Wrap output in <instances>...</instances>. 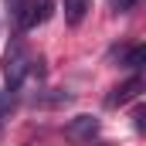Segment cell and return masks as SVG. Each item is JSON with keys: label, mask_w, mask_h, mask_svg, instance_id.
I'll return each instance as SVG.
<instances>
[{"label": "cell", "mask_w": 146, "mask_h": 146, "mask_svg": "<svg viewBox=\"0 0 146 146\" xmlns=\"http://www.w3.org/2000/svg\"><path fill=\"white\" fill-rule=\"evenodd\" d=\"M31 65H34V61H31L24 41L14 37L10 48H7V54H3V78H7V88H17V85L24 82V75L31 72Z\"/></svg>", "instance_id": "1"}, {"label": "cell", "mask_w": 146, "mask_h": 146, "mask_svg": "<svg viewBox=\"0 0 146 146\" xmlns=\"http://www.w3.org/2000/svg\"><path fill=\"white\" fill-rule=\"evenodd\" d=\"M14 17L24 31H31L51 17V0H14Z\"/></svg>", "instance_id": "2"}, {"label": "cell", "mask_w": 146, "mask_h": 146, "mask_svg": "<svg viewBox=\"0 0 146 146\" xmlns=\"http://www.w3.org/2000/svg\"><path fill=\"white\" fill-rule=\"evenodd\" d=\"M95 133H99V119L95 115H75L72 122L65 126V136L75 139V143H88Z\"/></svg>", "instance_id": "3"}, {"label": "cell", "mask_w": 146, "mask_h": 146, "mask_svg": "<svg viewBox=\"0 0 146 146\" xmlns=\"http://www.w3.org/2000/svg\"><path fill=\"white\" fill-rule=\"evenodd\" d=\"M139 88H143V78H139V75H133L122 88H115V95H109V106H122V102L136 99V95H139Z\"/></svg>", "instance_id": "4"}, {"label": "cell", "mask_w": 146, "mask_h": 146, "mask_svg": "<svg viewBox=\"0 0 146 146\" xmlns=\"http://www.w3.org/2000/svg\"><path fill=\"white\" fill-rule=\"evenodd\" d=\"M88 10H92V0H65V21L68 24H82Z\"/></svg>", "instance_id": "5"}, {"label": "cell", "mask_w": 146, "mask_h": 146, "mask_svg": "<svg viewBox=\"0 0 146 146\" xmlns=\"http://www.w3.org/2000/svg\"><path fill=\"white\" fill-rule=\"evenodd\" d=\"M143 61H146V48H143V44H136V48H129V51H126V58H122V68L136 72Z\"/></svg>", "instance_id": "6"}, {"label": "cell", "mask_w": 146, "mask_h": 146, "mask_svg": "<svg viewBox=\"0 0 146 146\" xmlns=\"http://www.w3.org/2000/svg\"><path fill=\"white\" fill-rule=\"evenodd\" d=\"M136 3H139V0H109V7L115 10V14H129Z\"/></svg>", "instance_id": "7"}]
</instances>
